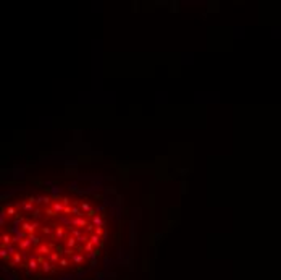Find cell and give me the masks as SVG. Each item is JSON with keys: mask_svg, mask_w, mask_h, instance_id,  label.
Here are the masks:
<instances>
[{"mask_svg": "<svg viewBox=\"0 0 281 280\" xmlns=\"http://www.w3.org/2000/svg\"><path fill=\"white\" fill-rule=\"evenodd\" d=\"M39 228V222H23L21 223V230L26 233H36V230Z\"/></svg>", "mask_w": 281, "mask_h": 280, "instance_id": "1", "label": "cell"}, {"mask_svg": "<svg viewBox=\"0 0 281 280\" xmlns=\"http://www.w3.org/2000/svg\"><path fill=\"white\" fill-rule=\"evenodd\" d=\"M89 223H91V222H89V220H86L84 217H74V219H71V220H70V225L78 227V228H81V230H84V228L89 225Z\"/></svg>", "mask_w": 281, "mask_h": 280, "instance_id": "2", "label": "cell"}, {"mask_svg": "<svg viewBox=\"0 0 281 280\" xmlns=\"http://www.w3.org/2000/svg\"><path fill=\"white\" fill-rule=\"evenodd\" d=\"M34 253H36V256H49L52 253V246L50 244H40V246L36 248Z\"/></svg>", "mask_w": 281, "mask_h": 280, "instance_id": "3", "label": "cell"}, {"mask_svg": "<svg viewBox=\"0 0 281 280\" xmlns=\"http://www.w3.org/2000/svg\"><path fill=\"white\" fill-rule=\"evenodd\" d=\"M76 243H78V238H74L73 235H70L66 238V241H65V246H66V248H70V249H74L76 248Z\"/></svg>", "mask_w": 281, "mask_h": 280, "instance_id": "4", "label": "cell"}, {"mask_svg": "<svg viewBox=\"0 0 281 280\" xmlns=\"http://www.w3.org/2000/svg\"><path fill=\"white\" fill-rule=\"evenodd\" d=\"M23 211H26V212H34L36 209H34V203H31L29 199L27 201H23Z\"/></svg>", "mask_w": 281, "mask_h": 280, "instance_id": "5", "label": "cell"}, {"mask_svg": "<svg viewBox=\"0 0 281 280\" xmlns=\"http://www.w3.org/2000/svg\"><path fill=\"white\" fill-rule=\"evenodd\" d=\"M65 228L63 227H60V225H55V238H58V240H63L65 238Z\"/></svg>", "mask_w": 281, "mask_h": 280, "instance_id": "6", "label": "cell"}, {"mask_svg": "<svg viewBox=\"0 0 281 280\" xmlns=\"http://www.w3.org/2000/svg\"><path fill=\"white\" fill-rule=\"evenodd\" d=\"M31 244H32V243H31V240H29V238H24V240H21V241L18 243V248L21 249V251H26V249L29 248Z\"/></svg>", "mask_w": 281, "mask_h": 280, "instance_id": "7", "label": "cell"}, {"mask_svg": "<svg viewBox=\"0 0 281 280\" xmlns=\"http://www.w3.org/2000/svg\"><path fill=\"white\" fill-rule=\"evenodd\" d=\"M52 209H54L57 214H63V209H65V206L62 204V201H55V203L52 204Z\"/></svg>", "mask_w": 281, "mask_h": 280, "instance_id": "8", "label": "cell"}, {"mask_svg": "<svg viewBox=\"0 0 281 280\" xmlns=\"http://www.w3.org/2000/svg\"><path fill=\"white\" fill-rule=\"evenodd\" d=\"M86 258H87V256H84V254H74L71 258V262H74L76 266H78V264H82Z\"/></svg>", "mask_w": 281, "mask_h": 280, "instance_id": "9", "label": "cell"}, {"mask_svg": "<svg viewBox=\"0 0 281 280\" xmlns=\"http://www.w3.org/2000/svg\"><path fill=\"white\" fill-rule=\"evenodd\" d=\"M92 223L95 227H103V219H102V215H95V217H92Z\"/></svg>", "mask_w": 281, "mask_h": 280, "instance_id": "10", "label": "cell"}, {"mask_svg": "<svg viewBox=\"0 0 281 280\" xmlns=\"http://www.w3.org/2000/svg\"><path fill=\"white\" fill-rule=\"evenodd\" d=\"M7 209L5 207H2V212H0V225L2 227H5V220H7Z\"/></svg>", "mask_w": 281, "mask_h": 280, "instance_id": "11", "label": "cell"}, {"mask_svg": "<svg viewBox=\"0 0 281 280\" xmlns=\"http://www.w3.org/2000/svg\"><path fill=\"white\" fill-rule=\"evenodd\" d=\"M79 206H81V211L84 212V215H86L87 212H89L91 209H92V207H91V204H89V203H84V201H82V203H81Z\"/></svg>", "mask_w": 281, "mask_h": 280, "instance_id": "12", "label": "cell"}, {"mask_svg": "<svg viewBox=\"0 0 281 280\" xmlns=\"http://www.w3.org/2000/svg\"><path fill=\"white\" fill-rule=\"evenodd\" d=\"M7 215L8 217L18 215V214H16V206H8V207H7Z\"/></svg>", "mask_w": 281, "mask_h": 280, "instance_id": "13", "label": "cell"}, {"mask_svg": "<svg viewBox=\"0 0 281 280\" xmlns=\"http://www.w3.org/2000/svg\"><path fill=\"white\" fill-rule=\"evenodd\" d=\"M40 203H42V204H49L50 198H49V196H37V203L36 204H40Z\"/></svg>", "mask_w": 281, "mask_h": 280, "instance_id": "14", "label": "cell"}, {"mask_svg": "<svg viewBox=\"0 0 281 280\" xmlns=\"http://www.w3.org/2000/svg\"><path fill=\"white\" fill-rule=\"evenodd\" d=\"M21 254L19 253H13V262H11V266H15V264H21Z\"/></svg>", "mask_w": 281, "mask_h": 280, "instance_id": "15", "label": "cell"}, {"mask_svg": "<svg viewBox=\"0 0 281 280\" xmlns=\"http://www.w3.org/2000/svg\"><path fill=\"white\" fill-rule=\"evenodd\" d=\"M95 235H99L100 238H103L105 236V230H103V227H95V232H94Z\"/></svg>", "mask_w": 281, "mask_h": 280, "instance_id": "16", "label": "cell"}, {"mask_svg": "<svg viewBox=\"0 0 281 280\" xmlns=\"http://www.w3.org/2000/svg\"><path fill=\"white\" fill-rule=\"evenodd\" d=\"M58 266L62 267V269H65V267L70 266V261H68L66 258H62V259H60V262H58Z\"/></svg>", "mask_w": 281, "mask_h": 280, "instance_id": "17", "label": "cell"}, {"mask_svg": "<svg viewBox=\"0 0 281 280\" xmlns=\"http://www.w3.org/2000/svg\"><path fill=\"white\" fill-rule=\"evenodd\" d=\"M92 248H94V244L91 243V241H87V243L84 244V251H86V253H89V254H91V253H92V251H94Z\"/></svg>", "mask_w": 281, "mask_h": 280, "instance_id": "18", "label": "cell"}, {"mask_svg": "<svg viewBox=\"0 0 281 280\" xmlns=\"http://www.w3.org/2000/svg\"><path fill=\"white\" fill-rule=\"evenodd\" d=\"M45 214H47V217H55V215H58V214L55 212L52 207H47V209H45Z\"/></svg>", "mask_w": 281, "mask_h": 280, "instance_id": "19", "label": "cell"}, {"mask_svg": "<svg viewBox=\"0 0 281 280\" xmlns=\"http://www.w3.org/2000/svg\"><path fill=\"white\" fill-rule=\"evenodd\" d=\"M40 232H42V235H52V228L50 227H42Z\"/></svg>", "mask_w": 281, "mask_h": 280, "instance_id": "20", "label": "cell"}, {"mask_svg": "<svg viewBox=\"0 0 281 280\" xmlns=\"http://www.w3.org/2000/svg\"><path fill=\"white\" fill-rule=\"evenodd\" d=\"M70 214H73V207L71 206H66V207L63 209V215H70Z\"/></svg>", "mask_w": 281, "mask_h": 280, "instance_id": "21", "label": "cell"}, {"mask_svg": "<svg viewBox=\"0 0 281 280\" xmlns=\"http://www.w3.org/2000/svg\"><path fill=\"white\" fill-rule=\"evenodd\" d=\"M60 201H62V204L65 206V207H66V206H70V199H68L66 196H63V198L60 199Z\"/></svg>", "mask_w": 281, "mask_h": 280, "instance_id": "22", "label": "cell"}, {"mask_svg": "<svg viewBox=\"0 0 281 280\" xmlns=\"http://www.w3.org/2000/svg\"><path fill=\"white\" fill-rule=\"evenodd\" d=\"M86 215L91 217V219H92V217H95V209H91V211H89L87 214H86Z\"/></svg>", "mask_w": 281, "mask_h": 280, "instance_id": "23", "label": "cell"}, {"mask_svg": "<svg viewBox=\"0 0 281 280\" xmlns=\"http://www.w3.org/2000/svg\"><path fill=\"white\" fill-rule=\"evenodd\" d=\"M32 217H34V219H39V217H40V211H39V209H36V211L32 212Z\"/></svg>", "mask_w": 281, "mask_h": 280, "instance_id": "24", "label": "cell"}]
</instances>
